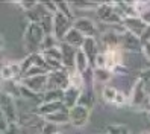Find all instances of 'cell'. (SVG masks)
<instances>
[{"mask_svg":"<svg viewBox=\"0 0 150 134\" xmlns=\"http://www.w3.org/2000/svg\"><path fill=\"white\" fill-rule=\"evenodd\" d=\"M0 110H2L3 116L6 118L8 123H14L17 120V107L11 95L8 93L0 95Z\"/></svg>","mask_w":150,"mask_h":134,"instance_id":"cell-1","label":"cell"},{"mask_svg":"<svg viewBox=\"0 0 150 134\" xmlns=\"http://www.w3.org/2000/svg\"><path fill=\"white\" fill-rule=\"evenodd\" d=\"M24 40H26V46H28L32 50L37 49V46H40L41 41H42V29L40 28L38 24H29V28L26 29V35H24Z\"/></svg>","mask_w":150,"mask_h":134,"instance_id":"cell-2","label":"cell"},{"mask_svg":"<svg viewBox=\"0 0 150 134\" xmlns=\"http://www.w3.org/2000/svg\"><path fill=\"white\" fill-rule=\"evenodd\" d=\"M21 73V66L20 62H8V64L0 67V78L3 81H11V79H15Z\"/></svg>","mask_w":150,"mask_h":134,"instance_id":"cell-3","label":"cell"},{"mask_svg":"<svg viewBox=\"0 0 150 134\" xmlns=\"http://www.w3.org/2000/svg\"><path fill=\"white\" fill-rule=\"evenodd\" d=\"M21 82H23V87H26L28 90H35V92H38V90H41V87H44V82H46V76H42V75L26 76Z\"/></svg>","mask_w":150,"mask_h":134,"instance_id":"cell-4","label":"cell"},{"mask_svg":"<svg viewBox=\"0 0 150 134\" xmlns=\"http://www.w3.org/2000/svg\"><path fill=\"white\" fill-rule=\"evenodd\" d=\"M103 96H105V99H106L108 102L117 104V105H121V104L126 102L125 95H121L117 88H114V87H106V88H105V90H103Z\"/></svg>","mask_w":150,"mask_h":134,"instance_id":"cell-5","label":"cell"},{"mask_svg":"<svg viewBox=\"0 0 150 134\" xmlns=\"http://www.w3.org/2000/svg\"><path fill=\"white\" fill-rule=\"evenodd\" d=\"M70 119L71 122L76 125V127H81V125H85V122L88 120V111L83 107H74L70 113Z\"/></svg>","mask_w":150,"mask_h":134,"instance_id":"cell-6","label":"cell"},{"mask_svg":"<svg viewBox=\"0 0 150 134\" xmlns=\"http://www.w3.org/2000/svg\"><path fill=\"white\" fill-rule=\"evenodd\" d=\"M76 62H77V69L79 72H83V70L86 69V55L83 52H79L76 55Z\"/></svg>","mask_w":150,"mask_h":134,"instance_id":"cell-7","label":"cell"},{"mask_svg":"<svg viewBox=\"0 0 150 134\" xmlns=\"http://www.w3.org/2000/svg\"><path fill=\"white\" fill-rule=\"evenodd\" d=\"M5 134H20V128H18V125H17V122L8 123V127L5 130Z\"/></svg>","mask_w":150,"mask_h":134,"instance_id":"cell-8","label":"cell"},{"mask_svg":"<svg viewBox=\"0 0 150 134\" xmlns=\"http://www.w3.org/2000/svg\"><path fill=\"white\" fill-rule=\"evenodd\" d=\"M47 119H49V120L53 119V120H58V122H65V120L68 119V116H67V114H62V113H58V114H55V116L49 114V116H47Z\"/></svg>","mask_w":150,"mask_h":134,"instance_id":"cell-9","label":"cell"},{"mask_svg":"<svg viewBox=\"0 0 150 134\" xmlns=\"http://www.w3.org/2000/svg\"><path fill=\"white\" fill-rule=\"evenodd\" d=\"M6 127H8V120H6V118L3 116L2 110H0V131H5Z\"/></svg>","mask_w":150,"mask_h":134,"instance_id":"cell-10","label":"cell"},{"mask_svg":"<svg viewBox=\"0 0 150 134\" xmlns=\"http://www.w3.org/2000/svg\"><path fill=\"white\" fill-rule=\"evenodd\" d=\"M2 46H3V38L0 37V49H2Z\"/></svg>","mask_w":150,"mask_h":134,"instance_id":"cell-11","label":"cell"},{"mask_svg":"<svg viewBox=\"0 0 150 134\" xmlns=\"http://www.w3.org/2000/svg\"><path fill=\"white\" fill-rule=\"evenodd\" d=\"M143 134H147V133H143Z\"/></svg>","mask_w":150,"mask_h":134,"instance_id":"cell-12","label":"cell"}]
</instances>
